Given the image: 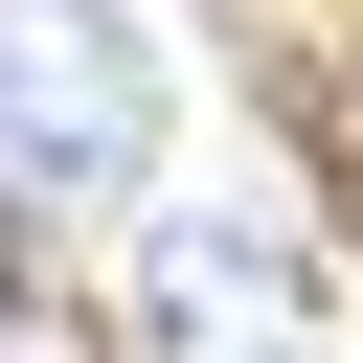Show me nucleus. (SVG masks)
Here are the masks:
<instances>
[{"label":"nucleus","mask_w":363,"mask_h":363,"mask_svg":"<svg viewBox=\"0 0 363 363\" xmlns=\"http://www.w3.org/2000/svg\"><path fill=\"white\" fill-rule=\"evenodd\" d=\"M159 159V68L113 0H0V204H113Z\"/></svg>","instance_id":"obj_1"}]
</instances>
